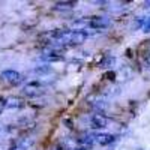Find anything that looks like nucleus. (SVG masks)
Wrapping results in <instances>:
<instances>
[{"label": "nucleus", "mask_w": 150, "mask_h": 150, "mask_svg": "<svg viewBox=\"0 0 150 150\" xmlns=\"http://www.w3.org/2000/svg\"><path fill=\"white\" fill-rule=\"evenodd\" d=\"M3 77H8L6 80H9V81H18V78H17L18 75H17L15 72H11V71H9V72H5Z\"/></svg>", "instance_id": "f257e3e1"}]
</instances>
